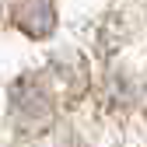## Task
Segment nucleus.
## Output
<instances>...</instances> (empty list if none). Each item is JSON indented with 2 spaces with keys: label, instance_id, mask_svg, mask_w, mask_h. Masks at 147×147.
I'll use <instances>...</instances> for the list:
<instances>
[{
  "label": "nucleus",
  "instance_id": "f257e3e1",
  "mask_svg": "<svg viewBox=\"0 0 147 147\" xmlns=\"http://www.w3.org/2000/svg\"><path fill=\"white\" fill-rule=\"evenodd\" d=\"M14 112L25 123H46L53 112V102L39 84H18L14 88Z\"/></svg>",
  "mask_w": 147,
  "mask_h": 147
}]
</instances>
